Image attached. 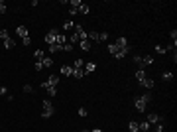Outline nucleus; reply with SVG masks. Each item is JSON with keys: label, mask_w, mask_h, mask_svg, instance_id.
Returning <instances> with one entry per match:
<instances>
[{"label": "nucleus", "mask_w": 177, "mask_h": 132, "mask_svg": "<svg viewBox=\"0 0 177 132\" xmlns=\"http://www.w3.org/2000/svg\"><path fill=\"white\" fill-rule=\"evenodd\" d=\"M149 101H152V95L146 93V95H142V97H136V99H134V104H136V109L140 110V113H146Z\"/></svg>", "instance_id": "f257e3e1"}, {"label": "nucleus", "mask_w": 177, "mask_h": 132, "mask_svg": "<svg viewBox=\"0 0 177 132\" xmlns=\"http://www.w3.org/2000/svg\"><path fill=\"white\" fill-rule=\"evenodd\" d=\"M53 113H55V109H53V103L51 101H43V110H42V116L43 118H49V116H53Z\"/></svg>", "instance_id": "f03ea898"}, {"label": "nucleus", "mask_w": 177, "mask_h": 132, "mask_svg": "<svg viewBox=\"0 0 177 132\" xmlns=\"http://www.w3.org/2000/svg\"><path fill=\"white\" fill-rule=\"evenodd\" d=\"M57 34H61V30H59V28H51L49 32L45 34V38H43V40H45V43H47V45H53V43H55Z\"/></svg>", "instance_id": "7ed1b4c3"}, {"label": "nucleus", "mask_w": 177, "mask_h": 132, "mask_svg": "<svg viewBox=\"0 0 177 132\" xmlns=\"http://www.w3.org/2000/svg\"><path fill=\"white\" fill-rule=\"evenodd\" d=\"M146 120H148L149 124H159V122H163V116H159L158 113H149Z\"/></svg>", "instance_id": "20e7f679"}, {"label": "nucleus", "mask_w": 177, "mask_h": 132, "mask_svg": "<svg viewBox=\"0 0 177 132\" xmlns=\"http://www.w3.org/2000/svg\"><path fill=\"white\" fill-rule=\"evenodd\" d=\"M69 42V36H65V34L61 32V34H57V38H55V45H59L61 49H63V45Z\"/></svg>", "instance_id": "39448f33"}, {"label": "nucleus", "mask_w": 177, "mask_h": 132, "mask_svg": "<svg viewBox=\"0 0 177 132\" xmlns=\"http://www.w3.org/2000/svg\"><path fill=\"white\" fill-rule=\"evenodd\" d=\"M75 36H77V38H79V42H83V40H87V32H85V28L83 26H75Z\"/></svg>", "instance_id": "423d86ee"}, {"label": "nucleus", "mask_w": 177, "mask_h": 132, "mask_svg": "<svg viewBox=\"0 0 177 132\" xmlns=\"http://www.w3.org/2000/svg\"><path fill=\"white\" fill-rule=\"evenodd\" d=\"M57 83H59V75H49L47 81H45L47 87H57Z\"/></svg>", "instance_id": "0eeeda50"}, {"label": "nucleus", "mask_w": 177, "mask_h": 132, "mask_svg": "<svg viewBox=\"0 0 177 132\" xmlns=\"http://www.w3.org/2000/svg\"><path fill=\"white\" fill-rule=\"evenodd\" d=\"M71 73H73V67H71V65H61L59 75H63V77H71Z\"/></svg>", "instance_id": "6e6552de"}, {"label": "nucleus", "mask_w": 177, "mask_h": 132, "mask_svg": "<svg viewBox=\"0 0 177 132\" xmlns=\"http://www.w3.org/2000/svg\"><path fill=\"white\" fill-rule=\"evenodd\" d=\"M87 40L91 43H100V42H98V34L97 32H87Z\"/></svg>", "instance_id": "1a4fd4ad"}, {"label": "nucleus", "mask_w": 177, "mask_h": 132, "mask_svg": "<svg viewBox=\"0 0 177 132\" xmlns=\"http://www.w3.org/2000/svg\"><path fill=\"white\" fill-rule=\"evenodd\" d=\"M114 43L118 45V49H126V47H128V40H126V38H118Z\"/></svg>", "instance_id": "9d476101"}, {"label": "nucleus", "mask_w": 177, "mask_h": 132, "mask_svg": "<svg viewBox=\"0 0 177 132\" xmlns=\"http://www.w3.org/2000/svg\"><path fill=\"white\" fill-rule=\"evenodd\" d=\"M138 128H140V132H148L149 128H152V124H149L148 120H142V122H138Z\"/></svg>", "instance_id": "9b49d317"}, {"label": "nucleus", "mask_w": 177, "mask_h": 132, "mask_svg": "<svg viewBox=\"0 0 177 132\" xmlns=\"http://www.w3.org/2000/svg\"><path fill=\"white\" fill-rule=\"evenodd\" d=\"M94 69H97V63H93V61H89V63H85V73H94Z\"/></svg>", "instance_id": "f8f14e48"}, {"label": "nucleus", "mask_w": 177, "mask_h": 132, "mask_svg": "<svg viewBox=\"0 0 177 132\" xmlns=\"http://www.w3.org/2000/svg\"><path fill=\"white\" fill-rule=\"evenodd\" d=\"M154 85H155V83H154V79H152V77H146V79L142 81V87H146V89H152Z\"/></svg>", "instance_id": "ddd939ff"}, {"label": "nucleus", "mask_w": 177, "mask_h": 132, "mask_svg": "<svg viewBox=\"0 0 177 132\" xmlns=\"http://www.w3.org/2000/svg\"><path fill=\"white\" fill-rule=\"evenodd\" d=\"M16 34H18L20 38H26V36H28V28H26V26H18V28H16Z\"/></svg>", "instance_id": "4468645a"}, {"label": "nucleus", "mask_w": 177, "mask_h": 132, "mask_svg": "<svg viewBox=\"0 0 177 132\" xmlns=\"http://www.w3.org/2000/svg\"><path fill=\"white\" fill-rule=\"evenodd\" d=\"M43 57H45V51H43V49H36V51H33V59H36V61H42Z\"/></svg>", "instance_id": "2eb2a0df"}, {"label": "nucleus", "mask_w": 177, "mask_h": 132, "mask_svg": "<svg viewBox=\"0 0 177 132\" xmlns=\"http://www.w3.org/2000/svg\"><path fill=\"white\" fill-rule=\"evenodd\" d=\"M71 77H73V79H83V77H85V71L83 69H73Z\"/></svg>", "instance_id": "dca6fc26"}, {"label": "nucleus", "mask_w": 177, "mask_h": 132, "mask_svg": "<svg viewBox=\"0 0 177 132\" xmlns=\"http://www.w3.org/2000/svg\"><path fill=\"white\" fill-rule=\"evenodd\" d=\"M69 30H75V24L71 22V20H65V22H63V34L69 32Z\"/></svg>", "instance_id": "f3484780"}, {"label": "nucleus", "mask_w": 177, "mask_h": 132, "mask_svg": "<svg viewBox=\"0 0 177 132\" xmlns=\"http://www.w3.org/2000/svg\"><path fill=\"white\" fill-rule=\"evenodd\" d=\"M79 45H81V49H83V51H89V49L93 47V43L89 42V40H83V42H79Z\"/></svg>", "instance_id": "a211bd4d"}, {"label": "nucleus", "mask_w": 177, "mask_h": 132, "mask_svg": "<svg viewBox=\"0 0 177 132\" xmlns=\"http://www.w3.org/2000/svg\"><path fill=\"white\" fill-rule=\"evenodd\" d=\"M134 63L138 65V69H146V65H144V59H142L140 55H134Z\"/></svg>", "instance_id": "6ab92c4d"}, {"label": "nucleus", "mask_w": 177, "mask_h": 132, "mask_svg": "<svg viewBox=\"0 0 177 132\" xmlns=\"http://www.w3.org/2000/svg\"><path fill=\"white\" fill-rule=\"evenodd\" d=\"M130 51V47H126V49H118L116 53H114V57H116V59H122V57H126V53Z\"/></svg>", "instance_id": "aec40b11"}, {"label": "nucleus", "mask_w": 177, "mask_h": 132, "mask_svg": "<svg viewBox=\"0 0 177 132\" xmlns=\"http://www.w3.org/2000/svg\"><path fill=\"white\" fill-rule=\"evenodd\" d=\"M146 77H148V75H146V69H138V71H136V79L140 81V83L146 79Z\"/></svg>", "instance_id": "412c9836"}, {"label": "nucleus", "mask_w": 177, "mask_h": 132, "mask_svg": "<svg viewBox=\"0 0 177 132\" xmlns=\"http://www.w3.org/2000/svg\"><path fill=\"white\" fill-rule=\"evenodd\" d=\"M71 67H73V69H83V67H85V61L79 57V59H75V61H73V65H71Z\"/></svg>", "instance_id": "4be33fe9"}, {"label": "nucleus", "mask_w": 177, "mask_h": 132, "mask_svg": "<svg viewBox=\"0 0 177 132\" xmlns=\"http://www.w3.org/2000/svg\"><path fill=\"white\" fill-rule=\"evenodd\" d=\"M42 65H43V67H47V69H49V67L53 65V59H51V57H43V59H42Z\"/></svg>", "instance_id": "5701e85b"}, {"label": "nucleus", "mask_w": 177, "mask_h": 132, "mask_svg": "<svg viewBox=\"0 0 177 132\" xmlns=\"http://www.w3.org/2000/svg\"><path fill=\"white\" fill-rule=\"evenodd\" d=\"M142 59H144V65H146V67H149L152 63H154V55H144Z\"/></svg>", "instance_id": "b1692460"}, {"label": "nucleus", "mask_w": 177, "mask_h": 132, "mask_svg": "<svg viewBox=\"0 0 177 132\" xmlns=\"http://www.w3.org/2000/svg\"><path fill=\"white\" fill-rule=\"evenodd\" d=\"M161 79L165 81V83H169V81H173V73H171V71H165V73L161 75Z\"/></svg>", "instance_id": "393cba45"}, {"label": "nucleus", "mask_w": 177, "mask_h": 132, "mask_svg": "<svg viewBox=\"0 0 177 132\" xmlns=\"http://www.w3.org/2000/svg\"><path fill=\"white\" fill-rule=\"evenodd\" d=\"M14 45H16V42H14L12 38H8V40L4 42V47H6V49H14Z\"/></svg>", "instance_id": "a878e982"}, {"label": "nucleus", "mask_w": 177, "mask_h": 132, "mask_svg": "<svg viewBox=\"0 0 177 132\" xmlns=\"http://www.w3.org/2000/svg\"><path fill=\"white\" fill-rule=\"evenodd\" d=\"M79 14H83V16H87V14H89V6L85 4V2H81V6H79Z\"/></svg>", "instance_id": "bb28decb"}, {"label": "nucleus", "mask_w": 177, "mask_h": 132, "mask_svg": "<svg viewBox=\"0 0 177 132\" xmlns=\"http://www.w3.org/2000/svg\"><path fill=\"white\" fill-rule=\"evenodd\" d=\"M116 51H118V45H116L114 42H110V43H108V53H112V55H114Z\"/></svg>", "instance_id": "cd10ccee"}, {"label": "nucleus", "mask_w": 177, "mask_h": 132, "mask_svg": "<svg viewBox=\"0 0 177 132\" xmlns=\"http://www.w3.org/2000/svg\"><path fill=\"white\" fill-rule=\"evenodd\" d=\"M45 89H47V95H49L51 99H53V97L57 95V87H45Z\"/></svg>", "instance_id": "c85d7f7f"}, {"label": "nucleus", "mask_w": 177, "mask_h": 132, "mask_svg": "<svg viewBox=\"0 0 177 132\" xmlns=\"http://www.w3.org/2000/svg\"><path fill=\"white\" fill-rule=\"evenodd\" d=\"M128 130H132V132H138V130H140V128H138V122H136V120H132V122L128 124Z\"/></svg>", "instance_id": "c756f323"}, {"label": "nucleus", "mask_w": 177, "mask_h": 132, "mask_svg": "<svg viewBox=\"0 0 177 132\" xmlns=\"http://www.w3.org/2000/svg\"><path fill=\"white\" fill-rule=\"evenodd\" d=\"M108 38H110V36H108L106 32H100V34H98V42H108Z\"/></svg>", "instance_id": "7c9ffc66"}, {"label": "nucleus", "mask_w": 177, "mask_h": 132, "mask_svg": "<svg viewBox=\"0 0 177 132\" xmlns=\"http://www.w3.org/2000/svg\"><path fill=\"white\" fill-rule=\"evenodd\" d=\"M169 38H171V43H175V45H177V30H171Z\"/></svg>", "instance_id": "2f4dec72"}, {"label": "nucleus", "mask_w": 177, "mask_h": 132, "mask_svg": "<svg viewBox=\"0 0 177 132\" xmlns=\"http://www.w3.org/2000/svg\"><path fill=\"white\" fill-rule=\"evenodd\" d=\"M61 51H67V53H71V51H73V43H69V42H67L65 45H63V49H61Z\"/></svg>", "instance_id": "473e14b6"}, {"label": "nucleus", "mask_w": 177, "mask_h": 132, "mask_svg": "<svg viewBox=\"0 0 177 132\" xmlns=\"http://www.w3.org/2000/svg\"><path fill=\"white\" fill-rule=\"evenodd\" d=\"M8 38H10V36H8V30H2V32H0V40H2V42H6Z\"/></svg>", "instance_id": "72a5a7b5"}, {"label": "nucleus", "mask_w": 177, "mask_h": 132, "mask_svg": "<svg viewBox=\"0 0 177 132\" xmlns=\"http://www.w3.org/2000/svg\"><path fill=\"white\" fill-rule=\"evenodd\" d=\"M55 51H61V47L55 45V43H53V45H49V53H55Z\"/></svg>", "instance_id": "f704fd0d"}, {"label": "nucleus", "mask_w": 177, "mask_h": 132, "mask_svg": "<svg viewBox=\"0 0 177 132\" xmlns=\"http://www.w3.org/2000/svg\"><path fill=\"white\" fill-rule=\"evenodd\" d=\"M155 53L161 55V53H167V51H165V47H163V45H155Z\"/></svg>", "instance_id": "c9c22d12"}, {"label": "nucleus", "mask_w": 177, "mask_h": 132, "mask_svg": "<svg viewBox=\"0 0 177 132\" xmlns=\"http://www.w3.org/2000/svg\"><path fill=\"white\" fill-rule=\"evenodd\" d=\"M24 93H26V95H30V93H33V89H32V85H24Z\"/></svg>", "instance_id": "e433bc0d"}, {"label": "nucleus", "mask_w": 177, "mask_h": 132, "mask_svg": "<svg viewBox=\"0 0 177 132\" xmlns=\"http://www.w3.org/2000/svg\"><path fill=\"white\" fill-rule=\"evenodd\" d=\"M0 14H6V4L0 0Z\"/></svg>", "instance_id": "4c0bfd02"}, {"label": "nucleus", "mask_w": 177, "mask_h": 132, "mask_svg": "<svg viewBox=\"0 0 177 132\" xmlns=\"http://www.w3.org/2000/svg\"><path fill=\"white\" fill-rule=\"evenodd\" d=\"M30 42H32V40H30V36H26V38H22V43H24V45H30Z\"/></svg>", "instance_id": "58836bf2"}, {"label": "nucleus", "mask_w": 177, "mask_h": 132, "mask_svg": "<svg viewBox=\"0 0 177 132\" xmlns=\"http://www.w3.org/2000/svg\"><path fill=\"white\" fill-rule=\"evenodd\" d=\"M33 67H36V71H42V69H43V65H42V61H36V65H33Z\"/></svg>", "instance_id": "ea45409f"}, {"label": "nucleus", "mask_w": 177, "mask_h": 132, "mask_svg": "<svg viewBox=\"0 0 177 132\" xmlns=\"http://www.w3.org/2000/svg\"><path fill=\"white\" fill-rule=\"evenodd\" d=\"M79 114H81V116H87V109H85V107H81V109H79Z\"/></svg>", "instance_id": "a19ab883"}, {"label": "nucleus", "mask_w": 177, "mask_h": 132, "mask_svg": "<svg viewBox=\"0 0 177 132\" xmlns=\"http://www.w3.org/2000/svg\"><path fill=\"white\" fill-rule=\"evenodd\" d=\"M0 95H10V93H8V89H6V87H0Z\"/></svg>", "instance_id": "79ce46f5"}, {"label": "nucleus", "mask_w": 177, "mask_h": 132, "mask_svg": "<svg viewBox=\"0 0 177 132\" xmlns=\"http://www.w3.org/2000/svg\"><path fill=\"white\" fill-rule=\"evenodd\" d=\"M91 132H103V130H98V128H94V130H91Z\"/></svg>", "instance_id": "37998d69"}, {"label": "nucleus", "mask_w": 177, "mask_h": 132, "mask_svg": "<svg viewBox=\"0 0 177 132\" xmlns=\"http://www.w3.org/2000/svg\"><path fill=\"white\" fill-rule=\"evenodd\" d=\"M81 132H91V130H81Z\"/></svg>", "instance_id": "c03bdc74"}, {"label": "nucleus", "mask_w": 177, "mask_h": 132, "mask_svg": "<svg viewBox=\"0 0 177 132\" xmlns=\"http://www.w3.org/2000/svg\"><path fill=\"white\" fill-rule=\"evenodd\" d=\"M138 132H140V130H138Z\"/></svg>", "instance_id": "a18cd8bd"}]
</instances>
